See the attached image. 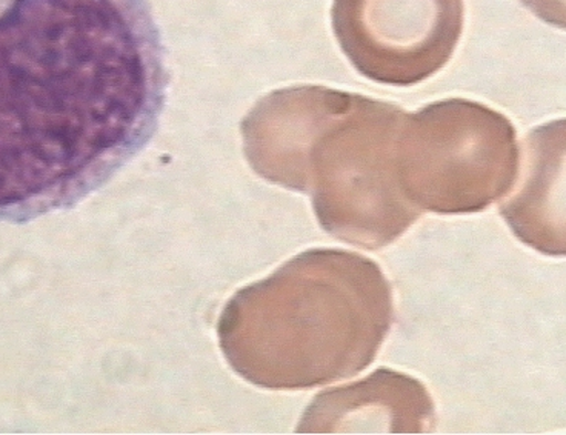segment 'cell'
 Wrapping results in <instances>:
<instances>
[{
  "instance_id": "cell-1",
  "label": "cell",
  "mask_w": 566,
  "mask_h": 435,
  "mask_svg": "<svg viewBox=\"0 0 566 435\" xmlns=\"http://www.w3.org/2000/svg\"><path fill=\"white\" fill-rule=\"evenodd\" d=\"M168 86L149 0H0V223L97 193L151 142Z\"/></svg>"
},
{
  "instance_id": "cell-2",
  "label": "cell",
  "mask_w": 566,
  "mask_h": 435,
  "mask_svg": "<svg viewBox=\"0 0 566 435\" xmlns=\"http://www.w3.org/2000/svg\"><path fill=\"white\" fill-rule=\"evenodd\" d=\"M296 115L297 150L322 226L364 248H382L420 213L405 198L397 148L405 113L397 105L304 86L290 96Z\"/></svg>"
},
{
  "instance_id": "cell-3",
  "label": "cell",
  "mask_w": 566,
  "mask_h": 435,
  "mask_svg": "<svg viewBox=\"0 0 566 435\" xmlns=\"http://www.w3.org/2000/svg\"><path fill=\"white\" fill-rule=\"evenodd\" d=\"M397 167L405 198L420 213H474L516 185L521 148L501 113L448 99L405 117Z\"/></svg>"
},
{
  "instance_id": "cell-4",
  "label": "cell",
  "mask_w": 566,
  "mask_h": 435,
  "mask_svg": "<svg viewBox=\"0 0 566 435\" xmlns=\"http://www.w3.org/2000/svg\"><path fill=\"white\" fill-rule=\"evenodd\" d=\"M463 0H333L334 36L354 68L411 86L446 68L462 38Z\"/></svg>"
},
{
  "instance_id": "cell-5",
  "label": "cell",
  "mask_w": 566,
  "mask_h": 435,
  "mask_svg": "<svg viewBox=\"0 0 566 435\" xmlns=\"http://www.w3.org/2000/svg\"><path fill=\"white\" fill-rule=\"evenodd\" d=\"M308 417L310 433H424L432 428L434 407L422 383L382 368L318 395Z\"/></svg>"
},
{
  "instance_id": "cell-6",
  "label": "cell",
  "mask_w": 566,
  "mask_h": 435,
  "mask_svg": "<svg viewBox=\"0 0 566 435\" xmlns=\"http://www.w3.org/2000/svg\"><path fill=\"white\" fill-rule=\"evenodd\" d=\"M525 179L513 199L501 206L511 230L531 248L564 256V206L554 188L564 187L565 121H549L526 137Z\"/></svg>"
},
{
  "instance_id": "cell-7",
  "label": "cell",
  "mask_w": 566,
  "mask_h": 435,
  "mask_svg": "<svg viewBox=\"0 0 566 435\" xmlns=\"http://www.w3.org/2000/svg\"><path fill=\"white\" fill-rule=\"evenodd\" d=\"M528 10L533 11L542 21L564 29L565 8L564 0H521Z\"/></svg>"
}]
</instances>
